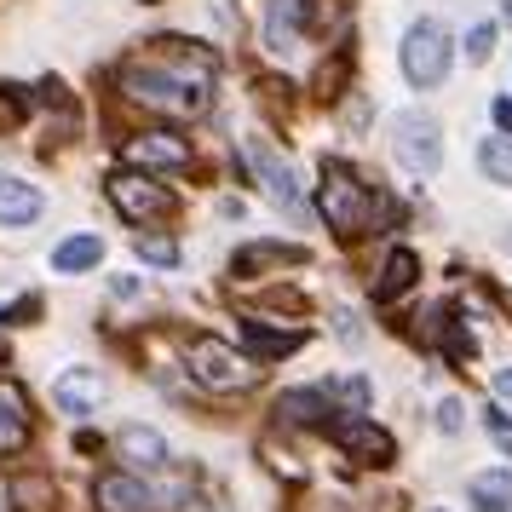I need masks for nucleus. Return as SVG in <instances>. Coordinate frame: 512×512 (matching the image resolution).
Instances as JSON below:
<instances>
[{
	"label": "nucleus",
	"mask_w": 512,
	"mask_h": 512,
	"mask_svg": "<svg viewBox=\"0 0 512 512\" xmlns=\"http://www.w3.org/2000/svg\"><path fill=\"white\" fill-rule=\"evenodd\" d=\"M213 52H202L196 41H150L144 52H133L121 64V93L156 110V116L190 121L208 116L213 104Z\"/></svg>",
	"instance_id": "nucleus-1"
},
{
	"label": "nucleus",
	"mask_w": 512,
	"mask_h": 512,
	"mask_svg": "<svg viewBox=\"0 0 512 512\" xmlns=\"http://www.w3.org/2000/svg\"><path fill=\"white\" fill-rule=\"evenodd\" d=\"M317 202H323V219L328 231H340L351 242V236H363L374 225V190L351 173L346 162H323V185H317Z\"/></svg>",
	"instance_id": "nucleus-2"
},
{
	"label": "nucleus",
	"mask_w": 512,
	"mask_h": 512,
	"mask_svg": "<svg viewBox=\"0 0 512 512\" xmlns=\"http://www.w3.org/2000/svg\"><path fill=\"white\" fill-rule=\"evenodd\" d=\"M185 369L196 386H208V392H248L259 380L254 357H242L231 340H219V334H196L185 346Z\"/></svg>",
	"instance_id": "nucleus-3"
},
{
	"label": "nucleus",
	"mask_w": 512,
	"mask_h": 512,
	"mask_svg": "<svg viewBox=\"0 0 512 512\" xmlns=\"http://www.w3.org/2000/svg\"><path fill=\"white\" fill-rule=\"evenodd\" d=\"M449 64H455V41H449V24H438V18H420V24H409V35H403V75L415 81L420 93L443 87Z\"/></svg>",
	"instance_id": "nucleus-4"
},
{
	"label": "nucleus",
	"mask_w": 512,
	"mask_h": 512,
	"mask_svg": "<svg viewBox=\"0 0 512 512\" xmlns=\"http://www.w3.org/2000/svg\"><path fill=\"white\" fill-rule=\"evenodd\" d=\"M392 150L397 162L409 167V173H420V179H432L443 167V139H438V121L426 116V110H403V116L392 121Z\"/></svg>",
	"instance_id": "nucleus-5"
},
{
	"label": "nucleus",
	"mask_w": 512,
	"mask_h": 512,
	"mask_svg": "<svg viewBox=\"0 0 512 512\" xmlns=\"http://www.w3.org/2000/svg\"><path fill=\"white\" fill-rule=\"evenodd\" d=\"M110 202H116L121 219L150 225V219H167L173 213V190L156 185V179H144V173H116L110 179Z\"/></svg>",
	"instance_id": "nucleus-6"
},
{
	"label": "nucleus",
	"mask_w": 512,
	"mask_h": 512,
	"mask_svg": "<svg viewBox=\"0 0 512 512\" xmlns=\"http://www.w3.org/2000/svg\"><path fill=\"white\" fill-rule=\"evenodd\" d=\"M248 167L259 173V185H265V196L277 202V208H288V213H300V185H294V173H288V162H282L277 150L265 139H248Z\"/></svg>",
	"instance_id": "nucleus-7"
},
{
	"label": "nucleus",
	"mask_w": 512,
	"mask_h": 512,
	"mask_svg": "<svg viewBox=\"0 0 512 512\" xmlns=\"http://www.w3.org/2000/svg\"><path fill=\"white\" fill-rule=\"evenodd\" d=\"M93 501H98V512H156L162 507L156 489L144 478H133V472H104L93 484Z\"/></svg>",
	"instance_id": "nucleus-8"
},
{
	"label": "nucleus",
	"mask_w": 512,
	"mask_h": 512,
	"mask_svg": "<svg viewBox=\"0 0 512 512\" xmlns=\"http://www.w3.org/2000/svg\"><path fill=\"white\" fill-rule=\"evenodd\" d=\"M334 443H340L357 466H392V455H397V443L386 438L374 420H346V426H334Z\"/></svg>",
	"instance_id": "nucleus-9"
},
{
	"label": "nucleus",
	"mask_w": 512,
	"mask_h": 512,
	"mask_svg": "<svg viewBox=\"0 0 512 512\" xmlns=\"http://www.w3.org/2000/svg\"><path fill=\"white\" fill-rule=\"evenodd\" d=\"M305 18H311V0H271V12H265V47L277 52V58L300 52Z\"/></svg>",
	"instance_id": "nucleus-10"
},
{
	"label": "nucleus",
	"mask_w": 512,
	"mask_h": 512,
	"mask_svg": "<svg viewBox=\"0 0 512 512\" xmlns=\"http://www.w3.org/2000/svg\"><path fill=\"white\" fill-rule=\"evenodd\" d=\"M35 432V415H29V392L18 380H0V455H18Z\"/></svg>",
	"instance_id": "nucleus-11"
},
{
	"label": "nucleus",
	"mask_w": 512,
	"mask_h": 512,
	"mask_svg": "<svg viewBox=\"0 0 512 512\" xmlns=\"http://www.w3.org/2000/svg\"><path fill=\"white\" fill-rule=\"evenodd\" d=\"M52 403H58L64 415H93L98 403H104V374L98 369H64L52 380Z\"/></svg>",
	"instance_id": "nucleus-12"
},
{
	"label": "nucleus",
	"mask_w": 512,
	"mask_h": 512,
	"mask_svg": "<svg viewBox=\"0 0 512 512\" xmlns=\"http://www.w3.org/2000/svg\"><path fill=\"white\" fill-rule=\"evenodd\" d=\"M127 162L179 173V167H190V144L179 139V133H139V139H127Z\"/></svg>",
	"instance_id": "nucleus-13"
},
{
	"label": "nucleus",
	"mask_w": 512,
	"mask_h": 512,
	"mask_svg": "<svg viewBox=\"0 0 512 512\" xmlns=\"http://www.w3.org/2000/svg\"><path fill=\"white\" fill-rule=\"evenodd\" d=\"M334 415L340 409H334V392L328 386H300V392L277 397V420H288V426H328Z\"/></svg>",
	"instance_id": "nucleus-14"
},
{
	"label": "nucleus",
	"mask_w": 512,
	"mask_h": 512,
	"mask_svg": "<svg viewBox=\"0 0 512 512\" xmlns=\"http://www.w3.org/2000/svg\"><path fill=\"white\" fill-rule=\"evenodd\" d=\"M116 455L127 466H139V472H162L167 466V438L162 432H150V426H121L116 432Z\"/></svg>",
	"instance_id": "nucleus-15"
},
{
	"label": "nucleus",
	"mask_w": 512,
	"mask_h": 512,
	"mask_svg": "<svg viewBox=\"0 0 512 512\" xmlns=\"http://www.w3.org/2000/svg\"><path fill=\"white\" fill-rule=\"evenodd\" d=\"M47 213V196L29 185V179H12V173H0V225H29V219H41Z\"/></svg>",
	"instance_id": "nucleus-16"
},
{
	"label": "nucleus",
	"mask_w": 512,
	"mask_h": 512,
	"mask_svg": "<svg viewBox=\"0 0 512 512\" xmlns=\"http://www.w3.org/2000/svg\"><path fill=\"white\" fill-rule=\"evenodd\" d=\"M415 277H420V254L415 248H392V254H386V271H380V288H374V300L392 305L397 294L415 288Z\"/></svg>",
	"instance_id": "nucleus-17"
},
{
	"label": "nucleus",
	"mask_w": 512,
	"mask_h": 512,
	"mask_svg": "<svg viewBox=\"0 0 512 512\" xmlns=\"http://www.w3.org/2000/svg\"><path fill=\"white\" fill-rule=\"evenodd\" d=\"M466 501H472V512H512V466L478 472V478L466 484Z\"/></svg>",
	"instance_id": "nucleus-18"
},
{
	"label": "nucleus",
	"mask_w": 512,
	"mask_h": 512,
	"mask_svg": "<svg viewBox=\"0 0 512 512\" xmlns=\"http://www.w3.org/2000/svg\"><path fill=\"white\" fill-rule=\"evenodd\" d=\"M305 248H282V242H259V248H242L236 254V277H254L265 265H300Z\"/></svg>",
	"instance_id": "nucleus-19"
},
{
	"label": "nucleus",
	"mask_w": 512,
	"mask_h": 512,
	"mask_svg": "<svg viewBox=\"0 0 512 512\" xmlns=\"http://www.w3.org/2000/svg\"><path fill=\"white\" fill-rule=\"evenodd\" d=\"M478 167H484L489 185H512V139L507 133H495V139L478 144Z\"/></svg>",
	"instance_id": "nucleus-20"
},
{
	"label": "nucleus",
	"mask_w": 512,
	"mask_h": 512,
	"mask_svg": "<svg viewBox=\"0 0 512 512\" xmlns=\"http://www.w3.org/2000/svg\"><path fill=\"white\" fill-rule=\"evenodd\" d=\"M98 259H104V242H98V236H70V242L52 248V265H58V271H87Z\"/></svg>",
	"instance_id": "nucleus-21"
},
{
	"label": "nucleus",
	"mask_w": 512,
	"mask_h": 512,
	"mask_svg": "<svg viewBox=\"0 0 512 512\" xmlns=\"http://www.w3.org/2000/svg\"><path fill=\"white\" fill-rule=\"evenodd\" d=\"M242 340H248L259 357H282V351L300 346L305 334H277V328H265V323H242Z\"/></svg>",
	"instance_id": "nucleus-22"
},
{
	"label": "nucleus",
	"mask_w": 512,
	"mask_h": 512,
	"mask_svg": "<svg viewBox=\"0 0 512 512\" xmlns=\"http://www.w3.org/2000/svg\"><path fill=\"white\" fill-rule=\"evenodd\" d=\"M12 501H18V512H47L52 507V484L47 478H18V484H12Z\"/></svg>",
	"instance_id": "nucleus-23"
},
{
	"label": "nucleus",
	"mask_w": 512,
	"mask_h": 512,
	"mask_svg": "<svg viewBox=\"0 0 512 512\" xmlns=\"http://www.w3.org/2000/svg\"><path fill=\"white\" fill-rule=\"evenodd\" d=\"M328 392H334V403H346V415H363V409H369V380H363V374H351V380L328 386Z\"/></svg>",
	"instance_id": "nucleus-24"
},
{
	"label": "nucleus",
	"mask_w": 512,
	"mask_h": 512,
	"mask_svg": "<svg viewBox=\"0 0 512 512\" xmlns=\"http://www.w3.org/2000/svg\"><path fill=\"white\" fill-rule=\"evenodd\" d=\"M139 254L150 265H179V242H167V236H139Z\"/></svg>",
	"instance_id": "nucleus-25"
},
{
	"label": "nucleus",
	"mask_w": 512,
	"mask_h": 512,
	"mask_svg": "<svg viewBox=\"0 0 512 512\" xmlns=\"http://www.w3.org/2000/svg\"><path fill=\"white\" fill-rule=\"evenodd\" d=\"M489 52H495V29H489V24H478L472 35H466V58H472V64H484Z\"/></svg>",
	"instance_id": "nucleus-26"
},
{
	"label": "nucleus",
	"mask_w": 512,
	"mask_h": 512,
	"mask_svg": "<svg viewBox=\"0 0 512 512\" xmlns=\"http://www.w3.org/2000/svg\"><path fill=\"white\" fill-rule=\"evenodd\" d=\"M484 420H489V438L512 455V420H507V409H484Z\"/></svg>",
	"instance_id": "nucleus-27"
},
{
	"label": "nucleus",
	"mask_w": 512,
	"mask_h": 512,
	"mask_svg": "<svg viewBox=\"0 0 512 512\" xmlns=\"http://www.w3.org/2000/svg\"><path fill=\"white\" fill-rule=\"evenodd\" d=\"M438 426H443V432H461V403H455V397L438 409Z\"/></svg>",
	"instance_id": "nucleus-28"
},
{
	"label": "nucleus",
	"mask_w": 512,
	"mask_h": 512,
	"mask_svg": "<svg viewBox=\"0 0 512 512\" xmlns=\"http://www.w3.org/2000/svg\"><path fill=\"white\" fill-rule=\"evenodd\" d=\"M489 116H495L501 133H512V98H495V104H489Z\"/></svg>",
	"instance_id": "nucleus-29"
},
{
	"label": "nucleus",
	"mask_w": 512,
	"mask_h": 512,
	"mask_svg": "<svg viewBox=\"0 0 512 512\" xmlns=\"http://www.w3.org/2000/svg\"><path fill=\"white\" fill-rule=\"evenodd\" d=\"M334 323H340V340H346V346H357V340H363V334H357V317H351V311H340Z\"/></svg>",
	"instance_id": "nucleus-30"
},
{
	"label": "nucleus",
	"mask_w": 512,
	"mask_h": 512,
	"mask_svg": "<svg viewBox=\"0 0 512 512\" xmlns=\"http://www.w3.org/2000/svg\"><path fill=\"white\" fill-rule=\"evenodd\" d=\"M495 397H501V403H512V369H495Z\"/></svg>",
	"instance_id": "nucleus-31"
},
{
	"label": "nucleus",
	"mask_w": 512,
	"mask_h": 512,
	"mask_svg": "<svg viewBox=\"0 0 512 512\" xmlns=\"http://www.w3.org/2000/svg\"><path fill=\"white\" fill-rule=\"evenodd\" d=\"M110 294H116V300H127V294H139V282H133V277H116V282H110Z\"/></svg>",
	"instance_id": "nucleus-32"
},
{
	"label": "nucleus",
	"mask_w": 512,
	"mask_h": 512,
	"mask_svg": "<svg viewBox=\"0 0 512 512\" xmlns=\"http://www.w3.org/2000/svg\"><path fill=\"white\" fill-rule=\"evenodd\" d=\"M501 12H507V24H512V0H501Z\"/></svg>",
	"instance_id": "nucleus-33"
},
{
	"label": "nucleus",
	"mask_w": 512,
	"mask_h": 512,
	"mask_svg": "<svg viewBox=\"0 0 512 512\" xmlns=\"http://www.w3.org/2000/svg\"><path fill=\"white\" fill-rule=\"evenodd\" d=\"M432 512H443V507H432Z\"/></svg>",
	"instance_id": "nucleus-34"
}]
</instances>
